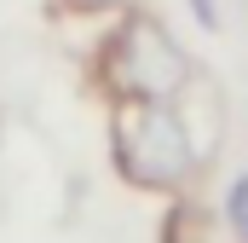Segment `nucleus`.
<instances>
[{
  "instance_id": "f03ea898",
  "label": "nucleus",
  "mask_w": 248,
  "mask_h": 243,
  "mask_svg": "<svg viewBox=\"0 0 248 243\" xmlns=\"http://www.w3.org/2000/svg\"><path fill=\"white\" fill-rule=\"evenodd\" d=\"M104 93L110 99H179L190 87V52L156 12L122 6V23L104 41Z\"/></svg>"
},
{
  "instance_id": "20e7f679",
  "label": "nucleus",
  "mask_w": 248,
  "mask_h": 243,
  "mask_svg": "<svg viewBox=\"0 0 248 243\" xmlns=\"http://www.w3.org/2000/svg\"><path fill=\"white\" fill-rule=\"evenodd\" d=\"M190 17H196L202 29H219V12H214V0H190Z\"/></svg>"
},
{
  "instance_id": "7ed1b4c3",
  "label": "nucleus",
  "mask_w": 248,
  "mask_h": 243,
  "mask_svg": "<svg viewBox=\"0 0 248 243\" xmlns=\"http://www.w3.org/2000/svg\"><path fill=\"white\" fill-rule=\"evenodd\" d=\"M225 226H231L237 243H248V168L231 180V191H225Z\"/></svg>"
},
{
  "instance_id": "39448f33",
  "label": "nucleus",
  "mask_w": 248,
  "mask_h": 243,
  "mask_svg": "<svg viewBox=\"0 0 248 243\" xmlns=\"http://www.w3.org/2000/svg\"><path fill=\"white\" fill-rule=\"evenodd\" d=\"M63 6H75V12H122L133 0H63Z\"/></svg>"
},
{
  "instance_id": "f257e3e1",
  "label": "nucleus",
  "mask_w": 248,
  "mask_h": 243,
  "mask_svg": "<svg viewBox=\"0 0 248 243\" xmlns=\"http://www.w3.org/2000/svg\"><path fill=\"white\" fill-rule=\"evenodd\" d=\"M110 162L133 191H185L202 145L173 99H110Z\"/></svg>"
}]
</instances>
